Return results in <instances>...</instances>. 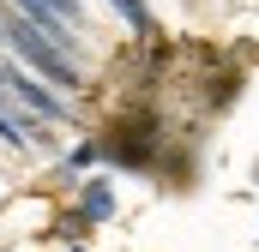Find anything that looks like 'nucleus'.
Listing matches in <instances>:
<instances>
[{
	"instance_id": "obj_3",
	"label": "nucleus",
	"mask_w": 259,
	"mask_h": 252,
	"mask_svg": "<svg viewBox=\"0 0 259 252\" xmlns=\"http://www.w3.org/2000/svg\"><path fill=\"white\" fill-rule=\"evenodd\" d=\"M115 6L133 18V30H151V12H145V0H115Z\"/></svg>"
},
{
	"instance_id": "obj_2",
	"label": "nucleus",
	"mask_w": 259,
	"mask_h": 252,
	"mask_svg": "<svg viewBox=\"0 0 259 252\" xmlns=\"http://www.w3.org/2000/svg\"><path fill=\"white\" fill-rule=\"evenodd\" d=\"M109 210H115V192L103 186V180H91V192H84V216H97V222H103Z\"/></svg>"
},
{
	"instance_id": "obj_4",
	"label": "nucleus",
	"mask_w": 259,
	"mask_h": 252,
	"mask_svg": "<svg viewBox=\"0 0 259 252\" xmlns=\"http://www.w3.org/2000/svg\"><path fill=\"white\" fill-rule=\"evenodd\" d=\"M49 6H55V12H61L66 24H72V18H78V0H49Z\"/></svg>"
},
{
	"instance_id": "obj_1",
	"label": "nucleus",
	"mask_w": 259,
	"mask_h": 252,
	"mask_svg": "<svg viewBox=\"0 0 259 252\" xmlns=\"http://www.w3.org/2000/svg\"><path fill=\"white\" fill-rule=\"evenodd\" d=\"M6 42L24 54L30 72H42L49 84H72V60H66V54L42 36V30H36V24H30V18H18V12H12V18H6Z\"/></svg>"
}]
</instances>
